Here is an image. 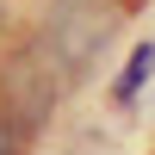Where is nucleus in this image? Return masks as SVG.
Wrapping results in <instances>:
<instances>
[{"label":"nucleus","mask_w":155,"mask_h":155,"mask_svg":"<svg viewBox=\"0 0 155 155\" xmlns=\"http://www.w3.org/2000/svg\"><path fill=\"white\" fill-rule=\"evenodd\" d=\"M112 31H118V6H112V0H62V6L50 12V25H44V56H31V62L44 74L62 68V81H74V74L106 50Z\"/></svg>","instance_id":"f257e3e1"},{"label":"nucleus","mask_w":155,"mask_h":155,"mask_svg":"<svg viewBox=\"0 0 155 155\" xmlns=\"http://www.w3.org/2000/svg\"><path fill=\"white\" fill-rule=\"evenodd\" d=\"M149 74H155V44H143V50L130 56V68H124V81H118V99H130L137 87L149 81Z\"/></svg>","instance_id":"f03ea898"},{"label":"nucleus","mask_w":155,"mask_h":155,"mask_svg":"<svg viewBox=\"0 0 155 155\" xmlns=\"http://www.w3.org/2000/svg\"><path fill=\"white\" fill-rule=\"evenodd\" d=\"M0 155H19V143H12V124L0 118Z\"/></svg>","instance_id":"7ed1b4c3"}]
</instances>
